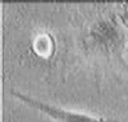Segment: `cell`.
Wrapping results in <instances>:
<instances>
[{
	"label": "cell",
	"instance_id": "3957f363",
	"mask_svg": "<svg viewBox=\"0 0 128 122\" xmlns=\"http://www.w3.org/2000/svg\"><path fill=\"white\" fill-rule=\"evenodd\" d=\"M53 45H54V40L49 36V34H40L34 42V49L39 55L43 48L40 57H49L52 51H53Z\"/></svg>",
	"mask_w": 128,
	"mask_h": 122
},
{
	"label": "cell",
	"instance_id": "7a4b0ae2",
	"mask_svg": "<svg viewBox=\"0 0 128 122\" xmlns=\"http://www.w3.org/2000/svg\"><path fill=\"white\" fill-rule=\"evenodd\" d=\"M9 94L20 100L22 104L27 105L36 112L44 114L53 122H126L122 119H112V118H102V117H93L89 114L82 113V112H74V110H67L60 106L52 105L49 103L42 101L39 99H35L32 96H28L26 94H22L17 90H10Z\"/></svg>",
	"mask_w": 128,
	"mask_h": 122
},
{
	"label": "cell",
	"instance_id": "6da1fadb",
	"mask_svg": "<svg viewBox=\"0 0 128 122\" xmlns=\"http://www.w3.org/2000/svg\"><path fill=\"white\" fill-rule=\"evenodd\" d=\"M79 45L88 61L115 75L128 69V11L96 18L80 35Z\"/></svg>",
	"mask_w": 128,
	"mask_h": 122
}]
</instances>
